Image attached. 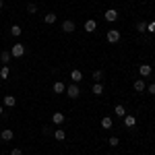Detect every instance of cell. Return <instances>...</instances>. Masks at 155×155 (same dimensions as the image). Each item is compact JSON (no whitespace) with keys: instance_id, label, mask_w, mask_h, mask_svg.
I'll use <instances>...</instances> for the list:
<instances>
[{"instance_id":"30","label":"cell","mask_w":155,"mask_h":155,"mask_svg":"<svg viewBox=\"0 0 155 155\" xmlns=\"http://www.w3.org/2000/svg\"><path fill=\"white\" fill-rule=\"evenodd\" d=\"M2 4H4V2H2V0H0V8H2Z\"/></svg>"},{"instance_id":"26","label":"cell","mask_w":155,"mask_h":155,"mask_svg":"<svg viewBox=\"0 0 155 155\" xmlns=\"http://www.w3.org/2000/svg\"><path fill=\"white\" fill-rule=\"evenodd\" d=\"M147 31L149 33H155V23H147Z\"/></svg>"},{"instance_id":"8","label":"cell","mask_w":155,"mask_h":155,"mask_svg":"<svg viewBox=\"0 0 155 155\" xmlns=\"http://www.w3.org/2000/svg\"><path fill=\"white\" fill-rule=\"evenodd\" d=\"M71 79H72V83H81V81H83V72L81 71H72Z\"/></svg>"},{"instance_id":"12","label":"cell","mask_w":155,"mask_h":155,"mask_svg":"<svg viewBox=\"0 0 155 155\" xmlns=\"http://www.w3.org/2000/svg\"><path fill=\"white\" fill-rule=\"evenodd\" d=\"M52 122H54V124H62V122H64V114H62V112H56V114L52 116Z\"/></svg>"},{"instance_id":"7","label":"cell","mask_w":155,"mask_h":155,"mask_svg":"<svg viewBox=\"0 0 155 155\" xmlns=\"http://www.w3.org/2000/svg\"><path fill=\"white\" fill-rule=\"evenodd\" d=\"M134 124H137V118H134V116H128V114H126V116H124V126H126V128H132Z\"/></svg>"},{"instance_id":"6","label":"cell","mask_w":155,"mask_h":155,"mask_svg":"<svg viewBox=\"0 0 155 155\" xmlns=\"http://www.w3.org/2000/svg\"><path fill=\"white\" fill-rule=\"evenodd\" d=\"M95 29H97V23L93 21V19H89V21L85 23V31H87V33H93Z\"/></svg>"},{"instance_id":"5","label":"cell","mask_w":155,"mask_h":155,"mask_svg":"<svg viewBox=\"0 0 155 155\" xmlns=\"http://www.w3.org/2000/svg\"><path fill=\"white\" fill-rule=\"evenodd\" d=\"M12 137H15V132H12L11 128H4V130L0 132V139H2V141H12Z\"/></svg>"},{"instance_id":"17","label":"cell","mask_w":155,"mask_h":155,"mask_svg":"<svg viewBox=\"0 0 155 155\" xmlns=\"http://www.w3.org/2000/svg\"><path fill=\"white\" fill-rule=\"evenodd\" d=\"M54 137H56V141H64L66 139V132L62 130V128H58V130L54 132Z\"/></svg>"},{"instance_id":"29","label":"cell","mask_w":155,"mask_h":155,"mask_svg":"<svg viewBox=\"0 0 155 155\" xmlns=\"http://www.w3.org/2000/svg\"><path fill=\"white\" fill-rule=\"evenodd\" d=\"M11 155H23V151H21V149H12Z\"/></svg>"},{"instance_id":"31","label":"cell","mask_w":155,"mask_h":155,"mask_svg":"<svg viewBox=\"0 0 155 155\" xmlns=\"http://www.w3.org/2000/svg\"><path fill=\"white\" fill-rule=\"evenodd\" d=\"M0 114H2V106H0Z\"/></svg>"},{"instance_id":"1","label":"cell","mask_w":155,"mask_h":155,"mask_svg":"<svg viewBox=\"0 0 155 155\" xmlns=\"http://www.w3.org/2000/svg\"><path fill=\"white\" fill-rule=\"evenodd\" d=\"M66 95L71 97V99H77V97L81 95V89H79V85L74 83V85H68L66 87Z\"/></svg>"},{"instance_id":"18","label":"cell","mask_w":155,"mask_h":155,"mask_svg":"<svg viewBox=\"0 0 155 155\" xmlns=\"http://www.w3.org/2000/svg\"><path fill=\"white\" fill-rule=\"evenodd\" d=\"M101 128H112V118H110V116L101 118Z\"/></svg>"},{"instance_id":"24","label":"cell","mask_w":155,"mask_h":155,"mask_svg":"<svg viewBox=\"0 0 155 155\" xmlns=\"http://www.w3.org/2000/svg\"><path fill=\"white\" fill-rule=\"evenodd\" d=\"M27 12H31V15H35V12H37V6L33 4V2H31V4H27Z\"/></svg>"},{"instance_id":"4","label":"cell","mask_w":155,"mask_h":155,"mask_svg":"<svg viewBox=\"0 0 155 155\" xmlns=\"http://www.w3.org/2000/svg\"><path fill=\"white\" fill-rule=\"evenodd\" d=\"M116 19H118V12H116V8H107V11H106V21L114 23Z\"/></svg>"},{"instance_id":"2","label":"cell","mask_w":155,"mask_h":155,"mask_svg":"<svg viewBox=\"0 0 155 155\" xmlns=\"http://www.w3.org/2000/svg\"><path fill=\"white\" fill-rule=\"evenodd\" d=\"M23 54H25V46L23 44H17V46L11 48V56H15V58H21Z\"/></svg>"},{"instance_id":"13","label":"cell","mask_w":155,"mask_h":155,"mask_svg":"<svg viewBox=\"0 0 155 155\" xmlns=\"http://www.w3.org/2000/svg\"><path fill=\"white\" fill-rule=\"evenodd\" d=\"M91 91H93V95H101V93H104V85H101V83H95L93 87H91Z\"/></svg>"},{"instance_id":"27","label":"cell","mask_w":155,"mask_h":155,"mask_svg":"<svg viewBox=\"0 0 155 155\" xmlns=\"http://www.w3.org/2000/svg\"><path fill=\"white\" fill-rule=\"evenodd\" d=\"M110 145H112V147H116V145H118V139H116V137H112V139H110Z\"/></svg>"},{"instance_id":"22","label":"cell","mask_w":155,"mask_h":155,"mask_svg":"<svg viewBox=\"0 0 155 155\" xmlns=\"http://www.w3.org/2000/svg\"><path fill=\"white\" fill-rule=\"evenodd\" d=\"M11 52H0V60H2V62H11Z\"/></svg>"},{"instance_id":"14","label":"cell","mask_w":155,"mask_h":155,"mask_svg":"<svg viewBox=\"0 0 155 155\" xmlns=\"http://www.w3.org/2000/svg\"><path fill=\"white\" fill-rule=\"evenodd\" d=\"M134 91H139V93L145 91V81L143 79H137V81H134Z\"/></svg>"},{"instance_id":"9","label":"cell","mask_w":155,"mask_h":155,"mask_svg":"<svg viewBox=\"0 0 155 155\" xmlns=\"http://www.w3.org/2000/svg\"><path fill=\"white\" fill-rule=\"evenodd\" d=\"M62 29H64L66 33H72V31H74V23L68 19V21H64V23H62Z\"/></svg>"},{"instance_id":"19","label":"cell","mask_w":155,"mask_h":155,"mask_svg":"<svg viewBox=\"0 0 155 155\" xmlns=\"http://www.w3.org/2000/svg\"><path fill=\"white\" fill-rule=\"evenodd\" d=\"M21 31H23V29H21L19 25H12V27H11V35H15V37L21 35Z\"/></svg>"},{"instance_id":"28","label":"cell","mask_w":155,"mask_h":155,"mask_svg":"<svg viewBox=\"0 0 155 155\" xmlns=\"http://www.w3.org/2000/svg\"><path fill=\"white\" fill-rule=\"evenodd\" d=\"M149 93H151V95H155V83L149 85Z\"/></svg>"},{"instance_id":"21","label":"cell","mask_w":155,"mask_h":155,"mask_svg":"<svg viewBox=\"0 0 155 155\" xmlns=\"http://www.w3.org/2000/svg\"><path fill=\"white\" fill-rule=\"evenodd\" d=\"M137 31H139V33H145V31H147V23H145V21H139V23H137Z\"/></svg>"},{"instance_id":"3","label":"cell","mask_w":155,"mask_h":155,"mask_svg":"<svg viewBox=\"0 0 155 155\" xmlns=\"http://www.w3.org/2000/svg\"><path fill=\"white\" fill-rule=\"evenodd\" d=\"M107 41H110V44H118L120 41V31L118 29H110V31H107Z\"/></svg>"},{"instance_id":"15","label":"cell","mask_w":155,"mask_h":155,"mask_svg":"<svg viewBox=\"0 0 155 155\" xmlns=\"http://www.w3.org/2000/svg\"><path fill=\"white\" fill-rule=\"evenodd\" d=\"M64 91H66V85L64 83H54V93H64Z\"/></svg>"},{"instance_id":"25","label":"cell","mask_w":155,"mask_h":155,"mask_svg":"<svg viewBox=\"0 0 155 155\" xmlns=\"http://www.w3.org/2000/svg\"><path fill=\"white\" fill-rule=\"evenodd\" d=\"M101 77H104V72H101V71H95V72H93V79H95V83H99V81H101Z\"/></svg>"},{"instance_id":"16","label":"cell","mask_w":155,"mask_h":155,"mask_svg":"<svg viewBox=\"0 0 155 155\" xmlns=\"http://www.w3.org/2000/svg\"><path fill=\"white\" fill-rule=\"evenodd\" d=\"M44 21L48 25H52V23H56V12H48L46 17H44Z\"/></svg>"},{"instance_id":"10","label":"cell","mask_w":155,"mask_h":155,"mask_svg":"<svg viewBox=\"0 0 155 155\" xmlns=\"http://www.w3.org/2000/svg\"><path fill=\"white\" fill-rule=\"evenodd\" d=\"M139 72H141V77H149L151 74V64H141Z\"/></svg>"},{"instance_id":"20","label":"cell","mask_w":155,"mask_h":155,"mask_svg":"<svg viewBox=\"0 0 155 155\" xmlns=\"http://www.w3.org/2000/svg\"><path fill=\"white\" fill-rule=\"evenodd\" d=\"M114 112H116V116H120V118H124V116H126V110H124V106H116V110H114Z\"/></svg>"},{"instance_id":"11","label":"cell","mask_w":155,"mask_h":155,"mask_svg":"<svg viewBox=\"0 0 155 155\" xmlns=\"http://www.w3.org/2000/svg\"><path fill=\"white\" fill-rule=\"evenodd\" d=\"M4 106H8V107L17 106V97H15V95H6V97H4Z\"/></svg>"},{"instance_id":"23","label":"cell","mask_w":155,"mask_h":155,"mask_svg":"<svg viewBox=\"0 0 155 155\" xmlns=\"http://www.w3.org/2000/svg\"><path fill=\"white\" fill-rule=\"evenodd\" d=\"M8 66H2V68H0V77H2V79H8Z\"/></svg>"}]
</instances>
